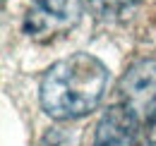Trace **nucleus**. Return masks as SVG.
Wrapping results in <instances>:
<instances>
[{"label": "nucleus", "instance_id": "7ed1b4c3", "mask_svg": "<svg viewBox=\"0 0 156 146\" xmlns=\"http://www.w3.org/2000/svg\"><path fill=\"white\" fill-rule=\"evenodd\" d=\"M118 96L142 122L156 115V57H142L132 62L120 77Z\"/></svg>", "mask_w": 156, "mask_h": 146}, {"label": "nucleus", "instance_id": "f257e3e1", "mask_svg": "<svg viewBox=\"0 0 156 146\" xmlns=\"http://www.w3.org/2000/svg\"><path fill=\"white\" fill-rule=\"evenodd\" d=\"M108 67L89 53H75L51 65L41 77L39 101L58 122L79 120L98 108L108 89Z\"/></svg>", "mask_w": 156, "mask_h": 146}, {"label": "nucleus", "instance_id": "f03ea898", "mask_svg": "<svg viewBox=\"0 0 156 146\" xmlns=\"http://www.w3.org/2000/svg\"><path fill=\"white\" fill-rule=\"evenodd\" d=\"M82 10V0H29L24 12V34L39 43L53 41L77 26Z\"/></svg>", "mask_w": 156, "mask_h": 146}, {"label": "nucleus", "instance_id": "0eeeda50", "mask_svg": "<svg viewBox=\"0 0 156 146\" xmlns=\"http://www.w3.org/2000/svg\"><path fill=\"white\" fill-rule=\"evenodd\" d=\"M142 146H156V115L147 122V129H144V141Z\"/></svg>", "mask_w": 156, "mask_h": 146}, {"label": "nucleus", "instance_id": "20e7f679", "mask_svg": "<svg viewBox=\"0 0 156 146\" xmlns=\"http://www.w3.org/2000/svg\"><path fill=\"white\" fill-rule=\"evenodd\" d=\"M139 122L142 120L122 103L111 106L98 120L91 146H137Z\"/></svg>", "mask_w": 156, "mask_h": 146}, {"label": "nucleus", "instance_id": "423d86ee", "mask_svg": "<svg viewBox=\"0 0 156 146\" xmlns=\"http://www.w3.org/2000/svg\"><path fill=\"white\" fill-rule=\"evenodd\" d=\"M39 146H79V137L67 127H53L43 134Z\"/></svg>", "mask_w": 156, "mask_h": 146}, {"label": "nucleus", "instance_id": "39448f33", "mask_svg": "<svg viewBox=\"0 0 156 146\" xmlns=\"http://www.w3.org/2000/svg\"><path fill=\"white\" fill-rule=\"evenodd\" d=\"M89 7L96 12L101 19H111V22H118V19L130 17L139 7L142 0H87Z\"/></svg>", "mask_w": 156, "mask_h": 146}]
</instances>
